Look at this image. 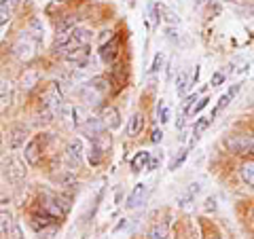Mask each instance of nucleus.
Listing matches in <instances>:
<instances>
[{
  "label": "nucleus",
  "instance_id": "473e14b6",
  "mask_svg": "<svg viewBox=\"0 0 254 239\" xmlns=\"http://www.w3.org/2000/svg\"><path fill=\"white\" fill-rule=\"evenodd\" d=\"M208 102H210L208 98H203V100H199V104H195L193 108H190V113H189V115H195V113H199V110H201V108H205V106H208Z\"/></svg>",
  "mask_w": 254,
  "mask_h": 239
},
{
  "label": "nucleus",
  "instance_id": "dca6fc26",
  "mask_svg": "<svg viewBox=\"0 0 254 239\" xmlns=\"http://www.w3.org/2000/svg\"><path fill=\"white\" fill-rule=\"evenodd\" d=\"M38 78H41V74H38L36 70H26V72L21 74V78H19V85H21V89H26V91L34 89V85L38 83Z\"/></svg>",
  "mask_w": 254,
  "mask_h": 239
},
{
  "label": "nucleus",
  "instance_id": "9b49d317",
  "mask_svg": "<svg viewBox=\"0 0 254 239\" xmlns=\"http://www.w3.org/2000/svg\"><path fill=\"white\" fill-rule=\"evenodd\" d=\"M17 4L19 0H0V26H6L13 19Z\"/></svg>",
  "mask_w": 254,
  "mask_h": 239
},
{
  "label": "nucleus",
  "instance_id": "0eeeda50",
  "mask_svg": "<svg viewBox=\"0 0 254 239\" xmlns=\"http://www.w3.org/2000/svg\"><path fill=\"white\" fill-rule=\"evenodd\" d=\"M26 135H28V129L21 125H15L9 129V133H6V146H9L11 150H17L19 146L26 144Z\"/></svg>",
  "mask_w": 254,
  "mask_h": 239
},
{
  "label": "nucleus",
  "instance_id": "c85d7f7f",
  "mask_svg": "<svg viewBox=\"0 0 254 239\" xmlns=\"http://www.w3.org/2000/svg\"><path fill=\"white\" fill-rule=\"evenodd\" d=\"M159 15H163V19L168 23H178L180 19L176 17V13H172L170 9H165V6H159Z\"/></svg>",
  "mask_w": 254,
  "mask_h": 239
},
{
  "label": "nucleus",
  "instance_id": "f03ea898",
  "mask_svg": "<svg viewBox=\"0 0 254 239\" xmlns=\"http://www.w3.org/2000/svg\"><path fill=\"white\" fill-rule=\"evenodd\" d=\"M106 91H108V81H106V78H93V81L83 85L81 100L85 102L87 106H98Z\"/></svg>",
  "mask_w": 254,
  "mask_h": 239
},
{
  "label": "nucleus",
  "instance_id": "58836bf2",
  "mask_svg": "<svg viewBox=\"0 0 254 239\" xmlns=\"http://www.w3.org/2000/svg\"><path fill=\"white\" fill-rule=\"evenodd\" d=\"M212 239H220V237H212Z\"/></svg>",
  "mask_w": 254,
  "mask_h": 239
},
{
  "label": "nucleus",
  "instance_id": "c9c22d12",
  "mask_svg": "<svg viewBox=\"0 0 254 239\" xmlns=\"http://www.w3.org/2000/svg\"><path fill=\"white\" fill-rule=\"evenodd\" d=\"M210 210H216V199L210 197L208 201H205V212H210Z\"/></svg>",
  "mask_w": 254,
  "mask_h": 239
},
{
  "label": "nucleus",
  "instance_id": "4c0bfd02",
  "mask_svg": "<svg viewBox=\"0 0 254 239\" xmlns=\"http://www.w3.org/2000/svg\"><path fill=\"white\" fill-rule=\"evenodd\" d=\"M13 235H15L13 239H21V233H19V229H17V227H13Z\"/></svg>",
  "mask_w": 254,
  "mask_h": 239
},
{
  "label": "nucleus",
  "instance_id": "f704fd0d",
  "mask_svg": "<svg viewBox=\"0 0 254 239\" xmlns=\"http://www.w3.org/2000/svg\"><path fill=\"white\" fill-rule=\"evenodd\" d=\"M222 81H225V74H222V72H216V74L212 76V85H214V87H216V85H220Z\"/></svg>",
  "mask_w": 254,
  "mask_h": 239
},
{
  "label": "nucleus",
  "instance_id": "5701e85b",
  "mask_svg": "<svg viewBox=\"0 0 254 239\" xmlns=\"http://www.w3.org/2000/svg\"><path fill=\"white\" fill-rule=\"evenodd\" d=\"M28 34L32 36V38H36L38 43H43V36H45V28H43V23H41V19L38 17H34L30 21V32Z\"/></svg>",
  "mask_w": 254,
  "mask_h": 239
},
{
  "label": "nucleus",
  "instance_id": "4468645a",
  "mask_svg": "<svg viewBox=\"0 0 254 239\" xmlns=\"http://www.w3.org/2000/svg\"><path fill=\"white\" fill-rule=\"evenodd\" d=\"M91 43V32L85 28H74L72 38H70V47H89Z\"/></svg>",
  "mask_w": 254,
  "mask_h": 239
},
{
  "label": "nucleus",
  "instance_id": "2eb2a0df",
  "mask_svg": "<svg viewBox=\"0 0 254 239\" xmlns=\"http://www.w3.org/2000/svg\"><path fill=\"white\" fill-rule=\"evenodd\" d=\"M23 159H26V163H30V165H38V161H41V148H38V140H32L30 144L26 146V150H23Z\"/></svg>",
  "mask_w": 254,
  "mask_h": 239
},
{
  "label": "nucleus",
  "instance_id": "e433bc0d",
  "mask_svg": "<svg viewBox=\"0 0 254 239\" xmlns=\"http://www.w3.org/2000/svg\"><path fill=\"white\" fill-rule=\"evenodd\" d=\"M205 2H210V0H193V6H195V9H201Z\"/></svg>",
  "mask_w": 254,
  "mask_h": 239
},
{
  "label": "nucleus",
  "instance_id": "7ed1b4c3",
  "mask_svg": "<svg viewBox=\"0 0 254 239\" xmlns=\"http://www.w3.org/2000/svg\"><path fill=\"white\" fill-rule=\"evenodd\" d=\"M38 45L41 43H38L36 38H32L30 34H23V36L17 38V43L13 45V55L19 61H30L36 55V47Z\"/></svg>",
  "mask_w": 254,
  "mask_h": 239
},
{
  "label": "nucleus",
  "instance_id": "20e7f679",
  "mask_svg": "<svg viewBox=\"0 0 254 239\" xmlns=\"http://www.w3.org/2000/svg\"><path fill=\"white\" fill-rule=\"evenodd\" d=\"M83 153H85V146H83V140L81 138H74L70 140V144L66 148V159H68V165L70 167H81L83 163Z\"/></svg>",
  "mask_w": 254,
  "mask_h": 239
},
{
  "label": "nucleus",
  "instance_id": "a878e982",
  "mask_svg": "<svg viewBox=\"0 0 254 239\" xmlns=\"http://www.w3.org/2000/svg\"><path fill=\"white\" fill-rule=\"evenodd\" d=\"M157 121L161 123V125L170 121V108H168V104H165L163 100L159 102V106H157Z\"/></svg>",
  "mask_w": 254,
  "mask_h": 239
},
{
  "label": "nucleus",
  "instance_id": "ddd939ff",
  "mask_svg": "<svg viewBox=\"0 0 254 239\" xmlns=\"http://www.w3.org/2000/svg\"><path fill=\"white\" fill-rule=\"evenodd\" d=\"M237 91H240V85H233V87H231V89H229L227 93H222V95H220V100H218L216 108L212 110V119H214V117H218V115L222 113V110H225L229 104H231V100L235 98V93H237Z\"/></svg>",
  "mask_w": 254,
  "mask_h": 239
},
{
  "label": "nucleus",
  "instance_id": "f257e3e1",
  "mask_svg": "<svg viewBox=\"0 0 254 239\" xmlns=\"http://www.w3.org/2000/svg\"><path fill=\"white\" fill-rule=\"evenodd\" d=\"M43 117L45 121H53V117L60 113L62 106H64V93L60 89L58 83H51L47 87V91L43 93Z\"/></svg>",
  "mask_w": 254,
  "mask_h": 239
},
{
  "label": "nucleus",
  "instance_id": "1a4fd4ad",
  "mask_svg": "<svg viewBox=\"0 0 254 239\" xmlns=\"http://www.w3.org/2000/svg\"><path fill=\"white\" fill-rule=\"evenodd\" d=\"M197 74H199V70H195V74H189V72H178L176 76V93L180 95V98H185V95L190 91V87H193V83L197 81Z\"/></svg>",
  "mask_w": 254,
  "mask_h": 239
},
{
  "label": "nucleus",
  "instance_id": "f8f14e48",
  "mask_svg": "<svg viewBox=\"0 0 254 239\" xmlns=\"http://www.w3.org/2000/svg\"><path fill=\"white\" fill-rule=\"evenodd\" d=\"M102 121L108 129H117L121 127V117H119V110L115 106H104L102 108Z\"/></svg>",
  "mask_w": 254,
  "mask_h": 239
},
{
  "label": "nucleus",
  "instance_id": "6e6552de",
  "mask_svg": "<svg viewBox=\"0 0 254 239\" xmlns=\"http://www.w3.org/2000/svg\"><path fill=\"white\" fill-rule=\"evenodd\" d=\"M64 60L70 63H76V66H85L87 60H89V49H87V47H70V49H64Z\"/></svg>",
  "mask_w": 254,
  "mask_h": 239
},
{
  "label": "nucleus",
  "instance_id": "4be33fe9",
  "mask_svg": "<svg viewBox=\"0 0 254 239\" xmlns=\"http://www.w3.org/2000/svg\"><path fill=\"white\" fill-rule=\"evenodd\" d=\"M13 229V214L9 210H0V235L9 233Z\"/></svg>",
  "mask_w": 254,
  "mask_h": 239
},
{
  "label": "nucleus",
  "instance_id": "72a5a7b5",
  "mask_svg": "<svg viewBox=\"0 0 254 239\" xmlns=\"http://www.w3.org/2000/svg\"><path fill=\"white\" fill-rule=\"evenodd\" d=\"M161 138H163L161 129H153V133H150V140H153L155 144H157V142H161Z\"/></svg>",
  "mask_w": 254,
  "mask_h": 239
},
{
  "label": "nucleus",
  "instance_id": "aec40b11",
  "mask_svg": "<svg viewBox=\"0 0 254 239\" xmlns=\"http://www.w3.org/2000/svg\"><path fill=\"white\" fill-rule=\"evenodd\" d=\"M142 127H144V117L140 113H136L131 119H129V125H127V133L131 135V138H136V135L142 131Z\"/></svg>",
  "mask_w": 254,
  "mask_h": 239
},
{
  "label": "nucleus",
  "instance_id": "423d86ee",
  "mask_svg": "<svg viewBox=\"0 0 254 239\" xmlns=\"http://www.w3.org/2000/svg\"><path fill=\"white\" fill-rule=\"evenodd\" d=\"M227 146L237 155L254 153V135H237V138L227 142Z\"/></svg>",
  "mask_w": 254,
  "mask_h": 239
},
{
  "label": "nucleus",
  "instance_id": "c756f323",
  "mask_svg": "<svg viewBox=\"0 0 254 239\" xmlns=\"http://www.w3.org/2000/svg\"><path fill=\"white\" fill-rule=\"evenodd\" d=\"M60 186L74 188V186H76V178L72 176V174H62V178H60Z\"/></svg>",
  "mask_w": 254,
  "mask_h": 239
},
{
  "label": "nucleus",
  "instance_id": "bb28decb",
  "mask_svg": "<svg viewBox=\"0 0 254 239\" xmlns=\"http://www.w3.org/2000/svg\"><path fill=\"white\" fill-rule=\"evenodd\" d=\"M11 102H13V91H11V87H2V91H0V110L9 108Z\"/></svg>",
  "mask_w": 254,
  "mask_h": 239
},
{
  "label": "nucleus",
  "instance_id": "b1692460",
  "mask_svg": "<svg viewBox=\"0 0 254 239\" xmlns=\"http://www.w3.org/2000/svg\"><path fill=\"white\" fill-rule=\"evenodd\" d=\"M242 178H244L246 184L254 188V161H248V163L242 165Z\"/></svg>",
  "mask_w": 254,
  "mask_h": 239
},
{
  "label": "nucleus",
  "instance_id": "2f4dec72",
  "mask_svg": "<svg viewBox=\"0 0 254 239\" xmlns=\"http://www.w3.org/2000/svg\"><path fill=\"white\" fill-rule=\"evenodd\" d=\"M161 66H163V55H161V53H157V55H155V60H153V66H150V72H148V74H157L159 70H161Z\"/></svg>",
  "mask_w": 254,
  "mask_h": 239
},
{
  "label": "nucleus",
  "instance_id": "7c9ffc66",
  "mask_svg": "<svg viewBox=\"0 0 254 239\" xmlns=\"http://www.w3.org/2000/svg\"><path fill=\"white\" fill-rule=\"evenodd\" d=\"M197 193H199V184H197V182H195V184H190V188H189V193L185 195V197H182L180 199V205H187V201H190V199H193Z\"/></svg>",
  "mask_w": 254,
  "mask_h": 239
},
{
  "label": "nucleus",
  "instance_id": "412c9836",
  "mask_svg": "<svg viewBox=\"0 0 254 239\" xmlns=\"http://www.w3.org/2000/svg\"><path fill=\"white\" fill-rule=\"evenodd\" d=\"M210 123H212V117H201V119H197V123H195V127H193V144L201 138V133L208 129Z\"/></svg>",
  "mask_w": 254,
  "mask_h": 239
},
{
  "label": "nucleus",
  "instance_id": "cd10ccee",
  "mask_svg": "<svg viewBox=\"0 0 254 239\" xmlns=\"http://www.w3.org/2000/svg\"><path fill=\"white\" fill-rule=\"evenodd\" d=\"M187 155H189V150H187V148H182V150H180V155H176V157H174V161L170 163V170H172V172H174V170H178V167H180L182 163H185Z\"/></svg>",
  "mask_w": 254,
  "mask_h": 239
},
{
  "label": "nucleus",
  "instance_id": "39448f33",
  "mask_svg": "<svg viewBox=\"0 0 254 239\" xmlns=\"http://www.w3.org/2000/svg\"><path fill=\"white\" fill-rule=\"evenodd\" d=\"M146 193H148V186L144 184V182H138V184L131 188V193L127 195L125 208H127V210H136V208H140V205L144 203V199H146Z\"/></svg>",
  "mask_w": 254,
  "mask_h": 239
},
{
  "label": "nucleus",
  "instance_id": "a211bd4d",
  "mask_svg": "<svg viewBox=\"0 0 254 239\" xmlns=\"http://www.w3.org/2000/svg\"><path fill=\"white\" fill-rule=\"evenodd\" d=\"M168 237H170L168 222H157V225L148 231V239H168Z\"/></svg>",
  "mask_w": 254,
  "mask_h": 239
},
{
  "label": "nucleus",
  "instance_id": "6ab92c4d",
  "mask_svg": "<svg viewBox=\"0 0 254 239\" xmlns=\"http://www.w3.org/2000/svg\"><path fill=\"white\" fill-rule=\"evenodd\" d=\"M87 119H89V115H87L85 106H74L72 108V127H76V129H83V125L87 123Z\"/></svg>",
  "mask_w": 254,
  "mask_h": 239
},
{
  "label": "nucleus",
  "instance_id": "f3484780",
  "mask_svg": "<svg viewBox=\"0 0 254 239\" xmlns=\"http://www.w3.org/2000/svg\"><path fill=\"white\" fill-rule=\"evenodd\" d=\"M153 163H150V153H146V150H140V153L131 159V170L133 172H142L144 167H150Z\"/></svg>",
  "mask_w": 254,
  "mask_h": 239
},
{
  "label": "nucleus",
  "instance_id": "393cba45",
  "mask_svg": "<svg viewBox=\"0 0 254 239\" xmlns=\"http://www.w3.org/2000/svg\"><path fill=\"white\" fill-rule=\"evenodd\" d=\"M102 157H104V146H100L98 142H93V146L89 150V161H91V165H98L102 161Z\"/></svg>",
  "mask_w": 254,
  "mask_h": 239
},
{
  "label": "nucleus",
  "instance_id": "9d476101",
  "mask_svg": "<svg viewBox=\"0 0 254 239\" xmlns=\"http://www.w3.org/2000/svg\"><path fill=\"white\" fill-rule=\"evenodd\" d=\"M6 178L13 180V182L23 180V178H26V165H23L19 159L11 157V159H9V163H6Z\"/></svg>",
  "mask_w": 254,
  "mask_h": 239
}]
</instances>
